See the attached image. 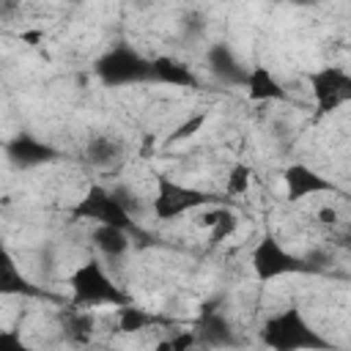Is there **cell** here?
Listing matches in <instances>:
<instances>
[{"label": "cell", "instance_id": "obj_1", "mask_svg": "<svg viewBox=\"0 0 351 351\" xmlns=\"http://www.w3.org/2000/svg\"><path fill=\"white\" fill-rule=\"evenodd\" d=\"M261 343L269 351H332L329 337L315 329V324L296 304L282 307L263 321Z\"/></svg>", "mask_w": 351, "mask_h": 351}, {"label": "cell", "instance_id": "obj_2", "mask_svg": "<svg viewBox=\"0 0 351 351\" xmlns=\"http://www.w3.org/2000/svg\"><path fill=\"white\" fill-rule=\"evenodd\" d=\"M69 291H71V302L74 307H123L129 304V293L118 285V280L104 269L101 261L88 258L82 263L74 266V271L69 274Z\"/></svg>", "mask_w": 351, "mask_h": 351}, {"label": "cell", "instance_id": "obj_3", "mask_svg": "<svg viewBox=\"0 0 351 351\" xmlns=\"http://www.w3.org/2000/svg\"><path fill=\"white\" fill-rule=\"evenodd\" d=\"M217 197L211 192H203L197 186L181 184L167 173L154 176V197H151V211L162 222L181 219L186 214H197L206 206H214Z\"/></svg>", "mask_w": 351, "mask_h": 351}, {"label": "cell", "instance_id": "obj_4", "mask_svg": "<svg viewBox=\"0 0 351 351\" xmlns=\"http://www.w3.org/2000/svg\"><path fill=\"white\" fill-rule=\"evenodd\" d=\"M93 71L101 80V85H107V88L140 85V82H151V58H145L132 44L121 41L96 58Z\"/></svg>", "mask_w": 351, "mask_h": 351}, {"label": "cell", "instance_id": "obj_5", "mask_svg": "<svg viewBox=\"0 0 351 351\" xmlns=\"http://www.w3.org/2000/svg\"><path fill=\"white\" fill-rule=\"evenodd\" d=\"M71 217L90 222L96 228H121V230H134V217L126 208V203L118 197V192L101 186V184H90L77 203L71 206Z\"/></svg>", "mask_w": 351, "mask_h": 351}, {"label": "cell", "instance_id": "obj_6", "mask_svg": "<svg viewBox=\"0 0 351 351\" xmlns=\"http://www.w3.org/2000/svg\"><path fill=\"white\" fill-rule=\"evenodd\" d=\"M250 266H252V274L261 280V282H271V280H280V277H293V274H313L315 266L304 258V255H296L291 252L277 236L271 233H263L252 252H250Z\"/></svg>", "mask_w": 351, "mask_h": 351}, {"label": "cell", "instance_id": "obj_7", "mask_svg": "<svg viewBox=\"0 0 351 351\" xmlns=\"http://www.w3.org/2000/svg\"><path fill=\"white\" fill-rule=\"evenodd\" d=\"M310 90L321 112H332L351 99V74L343 66H324L310 71Z\"/></svg>", "mask_w": 351, "mask_h": 351}, {"label": "cell", "instance_id": "obj_8", "mask_svg": "<svg viewBox=\"0 0 351 351\" xmlns=\"http://www.w3.org/2000/svg\"><path fill=\"white\" fill-rule=\"evenodd\" d=\"M195 337H197V346H206L211 351H228V348L239 346L233 321L217 304H206L200 310V315L195 321Z\"/></svg>", "mask_w": 351, "mask_h": 351}, {"label": "cell", "instance_id": "obj_9", "mask_svg": "<svg viewBox=\"0 0 351 351\" xmlns=\"http://www.w3.org/2000/svg\"><path fill=\"white\" fill-rule=\"evenodd\" d=\"M5 159L16 170H33V167H41V165H49L52 159H58V151H55V145H49L44 137H38L33 132H16L5 143Z\"/></svg>", "mask_w": 351, "mask_h": 351}, {"label": "cell", "instance_id": "obj_10", "mask_svg": "<svg viewBox=\"0 0 351 351\" xmlns=\"http://www.w3.org/2000/svg\"><path fill=\"white\" fill-rule=\"evenodd\" d=\"M282 189H285V200L296 203L304 197H315V195H329L335 192V181L324 173H318L310 165H288L282 170Z\"/></svg>", "mask_w": 351, "mask_h": 351}, {"label": "cell", "instance_id": "obj_11", "mask_svg": "<svg viewBox=\"0 0 351 351\" xmlns=\"http://www.w3.org/2000/svg\"><path fill=\"white\" fill-rule=\"evenodd\" d=\"M206 63H208V71H211L219 82H225V85H230V88H241V85H244V77H247V69H250V66H244V63L239 60L236 49L228 47L225 41H219V44H214V47L208 49Z\"/></svg>", "mask_w": 351, "mask_h": 351}, {"label": "cell", "instance_id": "obj_12", "mask_svg": "<svg viewBox=\"0 0 351 351\" xmlns=\"http://www.w3.org/2000/svg\"><path fill=\"white\" fill-rule=\"evenodd\" d=\"M0 296H44V288L30 282V277L19 269L11 250L3 244H0Z\"/></svg>", "mask_w": 351, "mask_h": 351}, {"label": "cell", "instance_id": "obj_13", "mask_svg": "<svg viewBox=\"0 0 351 351\" xmlns=\"http://www.w3.org/2000/svg\"><path fill=\"white\" fill-rule=\"evenodd\" d=\"M250 96V101H258V104H269V101H282L288 93L282 88V82L274 77L271 69L266 66H250L247 69V77H244V85H241Z\"/></svg>", "mask_w": 351, "mask_h": 351}, {"label": "cell", "instance_id": "obj_14", "mask_svg": "<svg viewBox=\"0 0 351 351\" xmlns=\"http://www.w3.org/2000/svg\"><path fill=\"white\" fill-rule=\"evenodd\" d=\"M195 80H197L195 71L184 60L170 58V55L151 58V82L170 85V88H192Z\"/></svg>", "mask_w": 351, "mask_h": 351}, {"label": "cell", "instance_id": "obj_15", "mask_svg": "<svg viewBox=\"0 0 351 351\" xmlns=\"http://www.w3.org/2000/svg\"><path fill=\"white\" fill-rule=\"evenodd\" d=\"M60 335L69 346H88L96 335V318L90 310H82V307H74V310H66L60 315Z\"/></svg>", "mask_w": 351, "mask_h": 351}, {"label": "cell", "instance_id": "obj_16", "mask_svg": "<svg viewBox=\"0 0 351 351\" xmlns=\"http://www.w3.org/2000/svg\"><path fill=\"white\" fill-rule=\"evenodd\" d=\"M85 162L96 170H107V167H115L123 156V145L115 134H93L88 137L85 143V151H82Z\"/></svg>", "mask_w": 351, "mask_h": 351}, {"label": "cell", "instance_id": "obj_17", "mask_svg": "<svg viewBox=\"0 0 351 351\" xmlns=\"http://www.w3.org/2000/svg\"><path fill=\"white\" fill-rule=\"evenodd\" d=\"M197 214H200L197 225H203V228L208 230L211 241H225L228 236H233V233L239 230V217H236V211H230L228 206H217V203H214V206L200 208Z\"/></svg>", "mask_w": 351, "mask_h": 351}, {"label": "cell", "instance_id": "obj_18", "mask_svg": "<svg viewBox=\"0 0 351 351\" xmlns=\"http://www.w3.org/2000/svg\"><path fill=\"white\" fill-rule=\"evenodd\" d=\"M93 244L104 258L118 261L132 250V236H129V230H121V228H96Z\"/></svg>", "mask_w": 351, "mask_h": 351}, {"label": "cell", "instance_id": "obj_19", "mask_svg": "<svg viewBox=\"0 0 351 351\" xmlns=\"http://www.w3.org/2000/svg\"><path fill=\"white\" fill-rule=\"evenodd\" d=\"M151 324H156V315L143 310V307H134L132 302L118 307V329L126 332V335H134V332H143L148 329Z\"/></svg>", "mask_w": 351, "mask_h": 351}, {"label": "cell", "instance_id": "obj_20", "mask_svg": "<svg viewBox=\"0 0 351 351\" xmlns=\"http://www.w3.org/2000/svg\"><path fill=\"white\" fill-rule=\"evenodd\" d=\"M250 184H252V167L247 162H236L230 170H228V181H225V192L230 197H244L250 192Z\"/></svg>", "mask_w": 351, "mask_h": 351}, {"label": "cell", "instance_id": "obj_21", "mask_svg": "<svg viewBox=\"0 0 351 351\" xmlns=\"http://www.w3.org/2000/svg\"><path fill=\"white\" fill-rule=\"evenodd\" d=\"M195 346H197L195 329H181L170 337H162L154 351H195Z\"/></svg>", "mask_w": 351, "mask_h": 351}, {"label": "cell", "instance_id": "obj_22", "mask_svg": "<svg viewBox=\"0 0 351 351\" xmlns=\"http://www.w3.org/2000/svg\"><path fill=\"white\" fill-rule=\"evenodd\" d=\"M0 351H36L16 329H0Z\"/></svg>", "mask_w": 351, "mask_h": 351}, {"label": "cell", "instance_id": "obj_23", "mask_svg": "<svg viewBox=\"0 0 351 351\" xmlns=\"http://www.w3.org/2000/svg\"><path fill=\"white\" fill-rule=\"evenodd\" d=\"M203 121H206V115H192V118H189L184 126H178V129H176V132L167 137V145H176V143H181V140L192 137V134H195V132L203 126Z\"/></svg>", "mask_w": 351, "mask_h": 351}, {"label": "cell", "instance_id": "obj_24", "mask_svg": "<svg viewBox=\"0 0 351 351\" xmlns=\"http://www.w3.org/2000/svg\"><path fill=\"white\" fill-rule=\"evenodd\" d=\"M318 222L335 228V225H337V208H335V206H321V208H318Z\"/></svg>", "mask_w": 351, "mask_h": 351}]
</instances>
